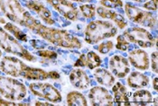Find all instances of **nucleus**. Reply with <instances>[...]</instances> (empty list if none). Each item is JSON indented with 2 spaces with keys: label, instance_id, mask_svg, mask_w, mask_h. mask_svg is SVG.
<instances>
[{
  "label": "nucleus",
  "instance_id": "nucleus-1",
  "mask_svg": "<svg viewBox=\"0 0 158 106\" xmlns=\"http://www.w3.org/2000/svg\"><path fill=\"white\" fill-rule=\"evenodd\" d=\"M0 70L13 77H24L28 80H46L50 78L48 71L32 68L15 57H5L0 60Z\"/></svg>",
  "mask_w": 158,
  "mask_h": 106
},
{
  "label": "nucleus",
  "instance_id": "nucleus-2",
  "mask_svg": "<svg viewBox=\"0 0 158 106\" xmlns=\"http://www.w3.org/2000/svg\"><path fill=\"white\" fill-rule=\"evenodd\" d=\"M33 32L41 36L44 40L56 46L67 49H81L82 47L81 41L77 37L72 35L66 30L49 28L44 24H40L35 28Z\"/></svg>",
  "mask_w": 158,
  "mask_h": 106
},
{
  "label": "nucleus",
  "instance_id": "nucleus-3",
  "mask_svg": "<svg viewBox=\"0 0 158 106\" xmlns=\"http://www.w3.org/2000/svg\"><path fill=\"white\" fill-rule=\"evenodd\" d=\"M0 9L9 20L30 29L32 32L41 24L24 9L18 0H0Z\"/></svg>",
  "mask_w": 158,
  "mask_h": 106
},
{
  "label": "nucleus",
  "instance_id": "nucleus-4",
  "mask_svg": "<svg viewBox=\"0 0 158 106\" xmlns=\"http://www.w3.org/2000/svg\"><path fill=\"white\" fill-rule=\"evenodd\" d=\"M118 33V28L110 22L96 20L90 22L85 29V41L89 44H96L107 38L114 37Z\"/></svg>",
  "mask_w": 158,
  "mask_h": 106
},
{
  "label": "nucleus",
  "instance_id": "nucleus-5",
  "mask_svg": "<svg viewBox=\"0 0 158 106\" xmlns=\"http://www.w3.org/2000/svg\"><path fill=\"white\" fill-rule=\"evenodd\" d=\"M0 48L7 53H11L15 56H18L25 60L35 62L37 59L27 49H25L22 44H20L15 37L7 33V32L0 27Z\"/></svg>",
  "mask_w": 158,
  "mask_h": 106
},
{
  "label": "nucleus",
  "instance_id": "nucleus-6",
  "mask_svg": "<svg viewBox=\"0 0 158 106\" xmlns=\"http://www.w3.org/2000/svg\"><path fill=\"white\" fill-rule=\"evenodd\" d=\"M27 90L24 84L12 77H0V94L6 100L17 102L26 96Z\"/></svg>",
  "mask_w": 158,
  "mask_h": 106
},
{
  "label": "nucleus",
  "instance_id": "nucleus-7",
  "mask_svg": "<svg viewBox=\"0 0 158 106\" xmlns=\"http://www.w3.org/2000/svg\"><path fill=\"white\" fill-rule=\"evenodd\" d=\"M124 38L129 43L137 44L141 48H152L156 46L157 39L156 37L149 33L144 28H129L127 29L124 33Z\"/></svg>",
  "mask_w": 158,
  "mask_h": 106
},
{
  "label": "nucleus",
  "instance_id": "nucleus-8",
  "mask_svg": "<svg viewBox=\"0 0 158 106\" xmlns=\"http://www.w3.org/2000/svg\"><path fill=\"white\" fill-rule=\"evenodd\" d=\"M125 12L128 19L135 24L151 29L156 28V16L151 12L142 10L129 3L125 4Z\"/></svg>",
  "mask_w": 158,
  "mask_h": 106
},
{
  "label": "nucleus",
  "instance_id": "nucleus-9",
  "mask_svg": "<svg viewBox=\"0 0 158 106\" xmlns=\"http://www.w3.org/2000/svg\"><path fill=\"white\" fill-rule=\"evenodd\" d=\"M29 89L35 95L49 101L50 103L61 102V93L51 84L48 83H32L29 84Z\"/></svg>",
  "mask_w": 158,
  "mask_h": 106
},
{
  "label": "nucleus",
  "instance_id": "nucleus-10",
  "mask_svg": "<svg viewBox=\"0 0 158 106\" xmlns=\"http://www.w3.org/2000/svg\"><path fill=\"white\" fill-rule=\"evenodd\" d=\"M57 12L70 21H78L81 18V13L77 6L69 0H46Z\"/></svg>",
  "mask_w": 158,
  "mask_h": 106
},
{
  "label": "nucleus",
  "instance_id": "nucleus-11",
  "mask_svg": "<svg viewBox=\"0 0 158 106\" xmlns=\"http://www.w3.org/2000/svg\"><path fill=\"white\" fill-rule=\"evenodd\" d=\"M89 100L90 105H113V96L110 94L109 90L102 86H94L89 90Z\"/></svg>",
  "mask_w": 158,
  "mask_h": 106
},
{
  "label": "nucleus",
  "instance_id": "nucleus-12",
  "mask_svg": "<svg viewBox=\"0 0 158 106\" xmlns=\"http://www.w3.org/2000/svg\"><path fill=\"white\" fill-rule=\"evenodd\" d=\"M110 72L113 73L117 77L124 78L130 72V66L128 60L121 55H113L110 59Z\"/></svg>",
  "mask_w": 158,
  "mask_h": 106
},
{
  "label": "nucleus",
  "instance_id": "nucleus-13",
  "mask_svg": "<svg viewBox=\"0 0 158 106\" xmlns=\"http://www.w3.org/2000/svg\"><path fill=\"white\" fill-rule=\"evenodd\" d=\"M25 6L29 9L36 13L38 16L46 24L49 25L55 24V21L52 18V12L42 2L38 0H29L25 2Z\"/></svg>",
  "mask_w": 158,
  "mask_h": 106
},
{
  "label": "nucleus",
  "instance_id": "nucleus-14",
  "mask_svg": "<svg viewBox=\"0 0 158 106\" xmlns=\"http://www.w3.org/2000/svg\"><path fill=\"white\" fill-rule=\"evenodd\" d=\"M130 64L139 70H147L150 66V60L147 52L143 49H136L128 53Z\"/></svg>",
  "mask_w": 158,
  "mask_h": 106
},
{
  "label": "nucleus",
  "instance_id": "nucleus-15",
  "mask_svg": "<svg viewBox=\"0 0 158 106\" xmlns=\"http://www.w3.org/2000/svg\"><path fill=\"white\" fill-rule=\"evenodd\" d=\"M97 14L99 17H101L103 19L112 20L115 24H117V26L121 30L125 29L128 24L123 15L119 14L118 13H117L112 9H110V8H106L104 6H99L97 7Z\"/></svg>",
  "mask_w": 158,
  "mask_h": 106
},
{
  "label": "nucleus",
  "instance_id": "nucleus-16",
  "mask_svg": "<svg viewBox=\"0 0 158 106\" xmlns=\"http://www.w3.org/2000/svg\"><path fill=\"white\" fill-rule=\"evenodd\" d=\"M102 63V59L94 51H89L87 54L80 55L79 59L74 63V67H88L89 69H95Z\"/></svg>",
  "mask_w": 158,
  "mask_h": 106
},
{
  "label": "nucleus",
  "instance_id": "nucleus-17",
  "mask_svg": "<svg viewBox=\"0 0 158 106\" xmlns=\"http://www.w3.org/2000/svg\"><path fill=\"white\" fill-rule=\"evenodd\" d=\"M70 81L74 87L81 90L87 89L90 84V79L89 78L87 73L80 69H76L71 71Z\"/></svg>",
  "mask_w": 158,
  "mask_h": 106
},
{
  "label": "nucleus",
  "instance_id": "nucleus-18",
  "mask_svg": "<svg viewBox=\"0 0 158 106\" xmlns=\"http://www.w3.org/2000/svg\"><path fill=\"white\" fill-rule=\"evenodd\" d=\"M93 76L98 84H100L101 85H104L106 87L112 86L116 82V78L114 77L112 73L106 69H101V68L95 69Z\"/></svg>",
  "mask_w": 158,
  "mask_h": 106
},
{
  "label": "nucleus",
  "instance_id": "nucleus-19",
  "mask_svg": "<svg viewBox=\"0 0 158 106\" xmlns=\"http://www.w3.org/2000/svg\"><path fill=\"white\" fill-rule=\"evenodd\" d=\"M127 82L132 88H143L149 84V78L145 74L135 71L129 75Z\"/></svg>",
  "mask_w": 158,
  "mask_h": 106
},
{
  "label": "nucleus",
  "instance_id": "nucleus-20",
  "mask_svg": "<svg viewBox=\"0 0 158 106\" xmlns=\"http://www.w3.org/2000/svg\"><path fill=\"white\" fill-rule=\"evenodd\" d=\"M112 86V91L114 93V101L117 103V104H120L121 103H127L129 101L132 93H129L124 84H122L120 82H118Z\"/></svg>",
  "mask_w": 158,
  "mask_h": 106
},
{
  "label": "nucleus",
  "instance_id": "nucleus-21",
  "mask_svg": "<svg viewBox=\"0 0 158 106\" xmlns=\"http://www.w3.org/2000/svg\"><path fill=\"white\" fill-rule=\"evenodd\" d=\"M67 104L70 106L87 105L88 102L85 96L77 91H72L67 94Z\"/></svg>",
  "mask_w": 158,
  "mask_h": 106
},
{
  "label": "nucleus",
  "instance_id": "nucleus-22",
  "mask_svg": "<svg viewBox=\"0 0 158 106\" xmlns=\"http://www.w3.org/2000/svg\"><path fill=\"white\" fill-rule=\"evenodd\" d=\"M4 29H6V31H8L10 33H12L13 35L15 36V39H17L19 41H28L27 35L24 33L20 28H18L17 26H15L12 23H6V24H5V28Z\"/></svg>",
  "mask_w": 158,
  "mask_h": 106
},
{
  "label": "nucleus",
  "instance_id": "nucleus-23",
  "mask_svg": "<svg viewBox=\"0 0 158 106\" xmlns=\"http://www.w3.org/2000/svg\"><path fill=\"white\" fill-rule=\"evenodd\" d=\"M133 101L140 104L151 103L153 101V95L147 90H138L133 94Z\"/></svg>",
  "mask_w": 158,
  "mask_h": 106
},
{
  "label": "nucleus",
  "instance_id": "nucleus-24",
  "mask_svg": "<svg viewBox=\"0 0 158 106\" xmlns=\"http://www.w3.org/2000/svg\"><path fill=\"white\" fill-rule=\"evenodd\" d=\"M81 14L85 18H94L96 14V6L94 5H82L80 6Z\"/></svg>",
  "mask_w": 158,
  "mask_h": 106
},
{
  "label": "nucleus",
  "instance_id": "nucleus-25",
  "mask_svg": "<svg viewBox=\"0 0 158 106\" xmlns=\"http://www.w3.org/2000/svg\"><path fill=\"white\" fill-rule=\"evenodd\" d=\"M99 5L106 8H121L123 7L122 0H100Z\"/></svg>",
  "mask_w": 158,
  "mask_h": 106
},
{
  "label": "nucleus",
  "instance_id": "nucleus-26",
  "mask_svg": "<svg viewBox=\"0 0 158 106\" xmlns=\"http://www.w3.org/2000/svg\"><path fill=\"white\" fill-rule=\"evenodd\" d=\"M116 48L120 50V51H127V49L128 50H131L133 49V46H129V42H127L126 41V39L124 38L123 35H118L117 38V45Z\"/></svg>",
  "mask_w": 158,
  "mask_h": 106
},
{
  "label": "nucleus",
  "instance_id": "nucleus-27",
  "mask_svg": "<svg viewBox=\"0 0 158 106\" xmlns=\"http://www.w3.org/2000/svg\"><path fill=\"white\" fill-rule=\"evenodd\" d=\"M36 55L44 58V59H55L58 58V54L53 51V50H49V49H38L36 51Z\"/></svg>",
  "mask_w": 158,
  "mask_h": 106
},
{
  "label": "nucleus",
  "instance_id": "nucleus-28",
  "mask_svg": "<svg viewBox=\"0 0 158 106\" xmlns=\"http://www.w3.org/2000/svg\"><path fill=\"white\" fill-rule=\"evenodd\" d=\"M114 48V44L112 41H105V42H102L99 44V46L98 47V51L99 53L101 54H108L109 52H110Z\"/></svg>",
  "mask_w": 158,
  "mask_h": 106
},
{
  "label": "nucleus",
  "instance_id": "nucleus-29",
  "mask_svg": "<svg viewBox=\"0 0 158 106\" xmlns=\"http://www.w3.org/2000/svg\"><path fill=\"white\" fill-rule=\"evenodd\" d=\"M143 7L146 10L149 11H156L157 10V0H149L143 5Z\"/></svg>",
  "mask_w": 158,
  "mask_h": 106
},
{
  "label": "nucleus",
  "instance_id": "nucleus-30",
  "mask_svg": "<svg viewBox=\"0 0 158 106\" xmlns=\"http://www.w3.org/2000/svg\"><path fill=\"white\" fill-rule=\"evenodd\" d=\"M157 51H154L151 54V67L155 73H157Z\"/></svg>",
  "mask_w": 158,
  "mask_h": 106
},
{
  "label": "nucleus",
  "instance_id": "nucleus-31",
  "mask_svg": "<svg viewBox=\"0 0 158 106\" xmlns=\"http://www.w3.org/2000/svg\"><path fill=\"white\" fill-rule=\"evenodd\" d=\"M29 43L36 49H43L44 48H45L47 46V44H45L44 41H39V40H32L29 41Z\"/></svg>",
  "mask_w": 158,
  "mask_h": 106
},
{
  "label": "nucleus",
  "instance_id": "nucleus-32",
  "mask_svg": "<svg viewBox=\"0 0 158 106\" xmlns=\"http://www.w3.org/2000/svg\"><path fill=\"white\" fill-rule=\"evenodd\" d=\"M3 105H28V104H17L13 101H9V100L6 101L0 98V106Z\"/></svg>",
  "mask_w": 158,
  "mask_h": 106
},
{
  "label": "nucleus",
  "instance_id": "nucleus-33",
  "mask_svg": "<svg viewBox=\"0 0 158 106\" xmlns=\"http://www.w3.org/2000/svg\"><path fill=\"white\" fill-rule=\"evenodd\" d=\"M49 74H50V78L52 79H59L61 77L60 74L57 72V71H49Z\"/></svg>",
  "mask_w": 158,
  "mask_h": 106
},
{
  "label": "nucleus",
  "instance_id": "nucleus-34",
  "mask_svg": "<svg viewBox=\"0 0 158 106\" xmlns=\"http://www.w3.org/2000/svg\"><path fill=\"white\" fill-rule=\"evenodd\" d=\"M158 78L157 77H155L154 78V80H153V87H154V89L156 90V91H157L158 90V86H157V80Z\"/></svg>",
  "mask_w": 158,
  "mask_h": 106
},
{
  "label": "nucleus",
  "instance_id": "nucleus-35",
  "mask_svg": "<svg viewBox=\"0 0 158 106\" xmlns=\"http://www.w3.org/2000/svg\"><path fill=\"white\" fill-rule=\"evenodd\" d=\"M35 104V105H52L51 103H42V102H39V101H36Z\"/></svg>",
  "mask_w": 158,
  "mask_h": 106
},
{
  "label": "nucleus",
  "instance_id": "nucleus-36",
  "mask_svg": "<svg viewBox=\"0 0 158 106\" xmlns=\"http://www.w3.org/2000/svg\"><path fill=\"white\" fill-rule=\"evenodd\" d=\"M0 23L3 24H6V21L3 17H1V16H0Z\"/></svg>",
  "mask_w": 158,
  "mask_h": 106
},
{
  "label": "nucleus",
  "instance_id": "nucleus-37",
  "mask_svg": "<svg viewBox=\"0 0 158 106\" xmlns=\"http://www.w3.org/2000/svg\"><path fill=\"white\" fill-rule=\"evenodd\" d=\"M132 1H135V2H140V3H142V2H146L147 0H132Z\"/></svg>",
  "mask_w": 158,
  "mask_h": 106
},
{
  "label": "nucleus",
  "instance_id": "nucleus-38",
  "mask_svg": "<svg viewBox=\"0 0 158 106\" xmlns=\"http://www.w3.org/2000/svg\"><path fill=\"white\" fill-rule=\"evenodd\" d=\"M156 101H157V99H156V98H155V104H156V105L157 104V102H156Z\"/></svg>",
  "mask_w": 158,
  "mask_h": 106
},
{
  "label": "nucleus",
  "instance_id": "nucleus-39",
  "mask_svg": "<svg viewBox=\"0 0 158 106\" xmlns=\"http://www.w3.org/2000/svg\"><path fill=\"white\" fill-rule=\"evenodd\" d=\"M1 56H2V52H1V50H0V58H1Z\"/></svg>",
  "mask_w": 158,
  "mask_h": 106
}]
</instances>
